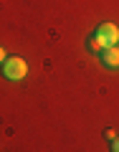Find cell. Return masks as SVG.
<instances>
[{"instance_id": "1", "label": "cell", "mask_w": 119, "mask_h": 152, "mask_svg": "<svg viewBox=\"0 0 119 152\" xmlns=\"http://www.w3.org/2000/svg\"><path fill=\"white\" fill-rule=\"evenodd\" d=\"M109 46H119V28L107 20V23H99L96 26L94 36L89 38V48L96 51V53H101V51L109 48Z\"/></svg>"}, {"instance_id": "2", "label": "cell", "mask_w": 119, "mask_h": 152, "mask_svg": "<svg viewBox=\"0 0 119 152\" xmlns=\"http://www.w3.org/2000/svg\"><path fill=\"white\" fill-rule=\"evenodd\" d=\"M3 76L8 81H23L28 76V64L23 56H8L3 64Z\"/></svg>"}, {"instance_id": "3", "label": "cell", "mask_w": 119, "mask_h": 152, "mask_svg": "<svg viewBox=\"0 0 119 152\" xmlns=\"http://www.w3.org/2000/svg\"><path fill=\"white\" fill-rule=\"evenodd\" d=\"M99 58H101V64L107 66V69H119V46L104 48L101 53H99Z\"/></svg>"}, {"instance_id": "4", "label": "cell", "mask_w": 119, "mask_h": 152, "mask_svg": "<svg viewBox=\"0 0 119 152\" xmlns=\"http://www.w3.org/2000/svg\"><path fill=\"white\" fill-rule=\"evenodd\" d=\"M109 150H112V152H119V137H114V140L109 142Z\"/></svg>"}, {"instance_id": "5", "label": "cell", "mask_w": 119, "mask_h": 152, "mask_svg": "<svg viewBox=\"0 0 119 152\" xmlns=\"http://www.w3.org/2000/svg\"><path fill=\"white\" fill-rule=\"evenodd\" d=\"M5 58H8V53H5V48H3V46H0V66L5 64Z\"/></svg>"}, {"instance_id": "6", "label": "cell", "mask_w": 119, "mask_h": 152, "mask_svg": "<svg viewBox=\"0 0 119 152\" xmlns=\"http://www.w3.org/2000/svg\"><path fill=\"white\" fill-rule=\"evenodd\" d=\"M114 137H117V132H114V129H107V140H109V142H112V140H114Z\"/></svg>"}]
</instances>
